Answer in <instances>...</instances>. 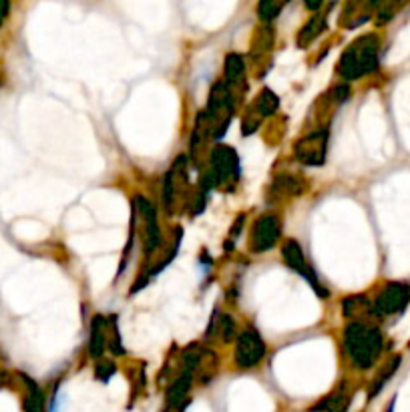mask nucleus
<instances>
[{"mask_svg":"<svg viewBox=\"0 0 410 412\" xmlns=\"http://www.w3.org/2000/svg\"><path fill=\"white\" fill-rule=\"evenodd\" d=\"M0 412H12V406L0 396Z\"/></svg>","mask_w":410,"mask_h":412,"instance_id":"obj_1","label":"nucleus"}]
</instances>
